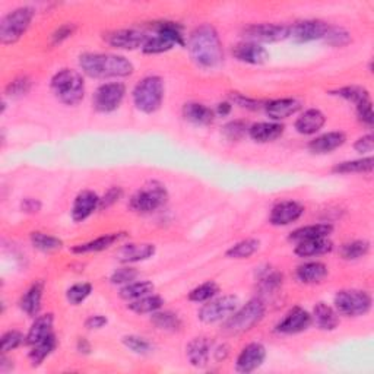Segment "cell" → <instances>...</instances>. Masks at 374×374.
<instances>
[{"mask_svg": "<svg viewBox=\"0 0 374 374\" xmlns=\"http://www.w3.org/2000/svg\"><path fill=\"white\" fill-rule=\"evenodd\" d=\"M187 49L192 60L202 69H215L224 60L223 42L216 29L209 24H203L192 31Z\"/></svg>", "mask_w": 374, "mask_h": 374, "instance_id": "6da1fadb", "label": "cell"}, {"mask_svg": "<svg viewBox=\"0 0 374 374\" xmlns=\"http://www.w3.org/2000/svg\"><path fill=\"white\" fill-rule=\"evenodd\" d=\"M82 72L94 79L127 78L135 72V66L129 59L112 53H84L79 56Z\"/></svg>", "mask_w": 374, "mask_h": 374, "instance_id": "7a4b0ae2", "label": "cell"}, {"mask_svg": "<svg viewBox=\"0 0 374 374\" xmlns=\"http://www.w3.org/2000/svg\"><path fill=\"white\" fill-rule=\"evenodd\" d=\"M50 88L54 97L64 105H78L85 97L84 76L73 69H62L54 73Z\"/></svg>", "mask_w": 374, "mask_h": 374, "instance_id": "3957f363", "label": "cell"}, {"mask_svg": "<svg viewBox=\"0 0 374 374\" xmlns=\"http://www.w3.org/2000/svg\"><path fill=\"white\" fill-rule=\"evenodd\" d=\"M155 34L149 36L142 51L145 54H161L173 50L174 47H183L186 41L183 37V27L177 22L160 21L151 25Z\"/></svg>", "mask_w": 374, "mask_h": 374, "instance_id": "277c9868", "label": "cell"}, {"mask_svg": "<svg viewBox=\"0 0 374 374\" xmlns=\"http://www.w3.org/2000/svg\"><path fill=\"white\" fill-rule=\"evenodd\" d=\"M266 307L260 299H253L246 303L241 309H237L233 314L224 321V332L228 335H241L251 331L265 317Z\"/></svg>", "mask_w": 374, "mask_h": 374, "instance_id": "5b68a950", "label": "cell"}, {"mask_svg": "<svg viewBox=\"0 0 374 374\" xmlns=\"http://www.w3.org/2000/svg\"><path fill=\"white\" fill-rule=\"evenodd\" d=\"M164 92H166V90H164L162 79L160 76L151 75L136 84L134 92H132V98H134V104L139 112L152 114L161 108Z\"/></svg>", "mask_w": 374, "mask_h": 374, "instance_id": "8992f818", "label": "cell"}, {"mask_svg": "<svg viewBox=\"0 0 374 374\" xmlns=\"http://www.w3.org/2000/svg\"><path fill=\"white\" fill-rule=\"evenodd\" d=\"M34 15L36 10L31 6L16 8L12 12L5 15L2 22H0V41H2V44L9 46V44L19 41L28 31Z\"/></svg>", "mask_w": 374, "mask_h": 374, "instance_id": "52a82bcc", "label": "cell"}, {"mask_svg": "<svg viewBox=\"0 0 374 374\" xmlns=\"http://www.w3.org/2000/svg\"><path fill=\"white\" fill-rule=\"evenodd\" d=\"M169 192L160 182H149L130 197L129 206L139 214H152L167 203Z\"/></svg>", "mask_w": 374, "mask_h": 374, "instance_id": "ba28073f", "label": "cell"}, {"mask_svg": "<svg viewBox=\"0 0 374 374\" xmlns=\"http://www.w3.org/2000/svg\"><path fill=\"white\" fill-rule=\"evenodd\" d=\"M335 310L347 317L366 316L371 310V295L361 290H340L335 295Z\"/></svg>", "mask_w": 374, "mask_h": 374, "instance_id": "9c48e42d", "label": "cell"}, {"mask_svg": "<svg viewBox=\"0 0 374 374\" xmlns=\"http://www.w3.org/2000/svg\"><path fill=\"white\" fill-rule=\"evenodd\" d=\"M237 295H223L219 299L206 301L197 312V319L206 325L223 322L238 309Z\"/></svg>", "mask_w": 374, "mask_h": 374, "instance_id": "30bf717a", "label": "cell"}, {"mask_svg": "<svg viewBox=\"0 0 374 374\" xmlns=\"http://www.w3.org/2000/svg\"><path fill=\"white\" fill-rule=\"evenodd\" d=\"M126 97V85L122 82L103 84L92 95V105L98 113H113L122 105Z\"/></svg>", "mask_w": 374, "mask_h": 374, "instance_id": "8fae6325", "label": "cell"}, {"mask_svg": "<svg viewBox=\"0 0 374 374\" xmlns=\"http://www.w3.org/2000/svg\"><path fill=\"white\" fill-rule=\"evenodd\" d=\"M245 38L256 44L279 42L290 38V27L281 24H255L245 29Z\"/></svg>", "mask_w": 374, "mask_h": 374, "instance_id": "7c38bea8", "label": "cell"}, {"mask_svg": "<svg viewBox=\"0 0 374 374\" xmlns=\"http://www.w3.org/2000/svg\"><path fill=\"white\" fill-rule=\"evenodd\" d=\"M149 36L138 29H116L104 36L105 42L119 50H136L145 46Z\"/></svg>", "mask_w": 374, "mask_h": 374, "instance_id": "4fadbf2b", "label": "cell"}, {"mask_svg": "<svg viewBox=\"0 0 374 374\" xmlns=\"http://www.w3.org/2000/svg\"><path fill=\"white\" fill-rule=\"evenodd\" d=\"M313 323L312 314L304 310L303 307H294L287 314L284 316L282 321L275 326V331L282 335H297L307 331Z\"/></svg>", "mask_w": 374, "mask_h": 374, "instance_id": "5bb4252c", "label": "cell"}, {"mask_svg": "<svg viewBox=\"0 0 374 374\" xmlns=\"http://www.w3.org/2000/svg\"><path fill=\"white\" fill-rule=\"evenodd\" d=\"M329 25L321 19H306L290 27V37L297 42H310L323 40Z\"/></svg>", "mask_w": 374, "mask_h": 374, "instance_id": "9a60e30c", "label": "cell"}, {"mask_svg": "<svg viewBox=\"0 0 374 374\" xmlns=\"http://www.w3.org/2000/svg\"><path fill=\"white\" fill-rule=\"evenodd\" d=\"M266 360V348L260 342H251L246 345L237 357L236 370L238 373L249 374L262 367Z\"/></svg>", "mask_w": 374, "mask_h": 374, "instance_id": "2e32d148", "label": "cell"}, {"mask_svg": "<svg viewBox=\"0 0 374 374\" xmlns=\"http://www.w3.org/2000/svg\"><path fill=\"white\" fill-rule=\"evenodd\" d=\"M304 206L295 201H282L275 205L269 215V223L275 227L290 225L303 216Z\"/></svg>", "mask_w": 374, "mask_h": 374, "instance_id": "e0dca14e", "label": "cell"}, {"mask_svg": "<svg viewBox=\"0 0 374 374\" xmlns=\"http://www.w3.org/2000/svg\"><path fill=\"white\" fill-rule=\"evenodd\" d=\"M100 206V197L92 190H82L75 197L72 205V219L75 223H82L90 218Z\"/></svg>", "mask_w": 374, "mask_h": 374, "instance_id": "ac0fdd59", "label": "cell"}, {"mask_svg": "<svg viewBox=\"0 0 374 374\" xmlns=\"http://www.w3.org/2000/svg\"><path fill=\"white\" fill-rule=\"evenodd\" d=\"M233 56L247 64H263L269 60V51L262 44L243 41L233 49Z\"/></svg>", "mask_w": 374, "mask_h": 374, "instance_id": "d6986e66", "label": "cell"}, {"mask_svg": "<svg viewBox=\"0 0 374 374\" xmlns=\"http://www.w3.org/2000/svg\"><path fill=\"white\" fill-rule=\"evenodd\" d=\"M211 349H212V342L209 338H205V336L193 338L186 347V356L193 367L203 369L209 362Z\"/></svg>", "mask_w": 374, "mask_h": 374, "instance_id": "ffe728a7", "label": "cell"}, {"mask_svg": "<svg viewBox=\"0 0 374 374\" xmlns=\"http://www.w3.org/2000/svg\"><path fill=\"white\" fill-rule=\"evenodd\" d=\"M155 246L151 243H140L135 245L130 243L126 246H122L116 253V258L119 262L122 263H136V262H144L151 259L155 255Z\"/></svg>", "mask_w": 374, "mask_h": 374, "instance_id": "44dd1931", "label": "cell"}, {"mask_svg": "<svg viewBox=\"0 0 374 374\" xmlns=\"http://www.w3.org/2000/svg\"><path fill=\"white\" fill-rule=\"evenodd\" d=\"M325 123H326V117L321 110L309 108L306 110L300 117H297L294 127L300 135L309 136V135L317 134V132L325 126Z\"/></svg>", "mask_w": 374, "mask_h": 374, "instance_id": "7402d4cb", "label": "cell"}, {"mask_svg": "<svg viewBox=\"0 0 374 374\" xmlns=\"http://www.w3.org/2000/svg\"><path fill=\"white\" fill-rule=\"evenodd\" d=\"M301 103L295 98H279V100H272L265 104V112L273 122H281V120L288 119L299 113Z\"/></svg>", "mask_w": 374, "mask_h": 374, "instance_id": "603a6c76", "label": "cell"}, {"mask_svg": "<svg viewBox=\"0 0 374 374\" xmlns=\"http://www.w3.org/2000/svg\"><path fill=\"white\" fill-rule=\"evenodd\" d=\"M347 142V135L344 132H327L321 136L310 140L309 151L317 155H325V153H331L332 151L342 147Z\"/></svg>", "mask_w": 374, "mask_h": 374, "instance_id": "cb8c5ba5", "label": "cell"}, {"mask_svg": "<svg viewBox=\"0 0 374 374\" xmlns=\"http://www.w3.org/2000/svg\"><path fill=\"white\" fill-rule=\"evenodd\" d=\"M284 125L279 122H260L249 127V136L258 144H268L284 135Z\"/></svg>", "mask_w": 374, "mask_h": 374, "instance_id": "d4e9b609", "label": "cell"}, {"mask_svg": "<svg viewBox=\"0 0 374 374\" xmlns=\"http://www.w3.org/2000/svg\"><path fill=\"white\" fill-rule=\"evenodd\" d=\"M334 250V243L327 237L304 240L297 243L294 253L299 258H317L331 253Z\"/></svg>", "mask_w": 374, "mask_h": 374, "instance_id": "484cf974", "label": "cell"}, {"mask_svg": "<svg viewBox=\"0 0 374 374\" xmlns=\"http://www.w3.org/2000/svg\"><path fill=\"white\" fill-rule=\"evenodd\" d=\"M313 323L321 331H335L339 326V313L326 303H317L313 309Z\"/></svg>", "mask_w": 374, "mask_h": 374, "instance_id": "4316f807", "label": "cell"}, {"mask_svg": "<svg viewBox=\"0 0 374 374\" xmlns=\"http://www.w3.org/2000/svg\"><path fill=\"white\" fill-rule=\"evenodd\" d=\"M327 266L322 262H307L304 265H300L295 271V277L301 284H321L327 277Z\"/></svg>", "mask_w": 374, "mask_h": 374, "instance_id": "83f0119b", "label": "cell"}, {"mask_svg": "<svg viewBox=\"0 0 374 374\" xmlns=\"http://www.w3.org/2000/svg\"><path fill=\"white\" fill-rule=\"evenodd\" d=\"M126 237V233H112V234H105L98 237L95 240L88 241V243L84 245H78L72 247V253L75 255H86V253H98L107 250L112 246H114L116 243H119L120 240Z\"/></svg>", "mask_w": 374, "mask_h": 374, "instance_id": "f1b7e54d", "label": "cell"}, {"mask_svg": "<svg viewBox=\"0 0 374 374\" xmlns=\"http://www.w3.org/2000/svg\"><path fill=\"white\" fill-rule=\"evenodd\" d=\"M53 325H54V316L51 313L38 316L34 321V323H32L29 327V331L25 336V344L32 347L37 342H40V340H42L44 338L51 335Z\"/></svg>", "mask_w": 374, "mask_h": 374, "instance_id": "f546056e", "label": "cell"}, {"mask_svg": "<svg viewBox=\"0 0 374 374\" xmlns=\"http://www.w3.org/2000/svg\"><path fill=\"white\" fill-rule=\"evenodd\" d=\"M183 117L193 125L206 126L214 122L215 112L201 103H187L183 105Z\"/></svg>", "mask_w": 374, "mask_h": 374, "instance_id": "4dcf8cb0", "label": "cell"}, {"mask_svg": "<svg viewBox=\"0 0 374 374\" xmlns=\"http://www.w3.org/2000/svg\"><path fill=\"white\" fill-rule=\"evenodd\" d=\"M334 233V225L322 223V224H313V225H306L294 229L290 234V240L294 243H300L304 240H313V238H325L329 237Z\"/></svg>", "mask_w": 374, "mask_h": 374, "instance_id": "1f68e13d", "label": "cell"}, {"mask_svg": "<svg viewBox=\"0 0 374 374\" xmlns=\"http://www.w3.org/2000/svg\"><path fill=\"white\" fill-rule=\"evenodd\" d=\"M42 291H44L42 282L32 284L31 287L27 290V292L24 295H22V299L19 301V306H21L22 312H25L31 317L38 316V313L41 310Z\"/></svg>", "mask_w": 374, "mask_h": 374, "instance_id": "d6a6232c", "label": "cell"}, {"mask_svg": "<svg viewBox=\"0 0 374 374\" xmlns=\"http://www.w3.org/2000/svg\"><path fill=\"white\" fill-rule=\"evenodd\" d=\"M56 347H58V339H56V335H54V334L49 335L47 338H44L36 345H32L29 354H28L29 361H31V366L32 367H38L40 364H42L44 360L53 354V351L56 349Z\"/></svg>", "mask_w": 374, "mask_h": 374, "instance_id": "836d02e7", "label": "cell"}, {"mask_svg": "<svg viewBox=\"0 0 374 374\" xmlns=\"http://www.w3.org/2000/svg\"><path fill=\"white\" fill-rule=\"evenodd\" d=\"M164 306V299L157 294H148L138 300L129 301L127 309L136 314H152L158 312Z\"/></svg>", "mask_w": 374, "mask_h": 374, "instance_id": "e575fe53", "label": "cell"}, {"mask_svg": "<svg viewBox=\"0 0 374 374\" xmlns=\"http://www.w3.org/2000/svg\"><path fill=\"white\" fill-rule=\"evenodd\" d=\"M153 290H155V285H153L151 281H135V282H129L123 285L119 291V295L120 299H123L126 301H134L140 299V297L152 294Z\"/></svg>", "mask_w": 374, "mask_h": 374, "instance_id": "d590c367", "label": "cell"}, {"mask_svg": "<svg viewBox=\"0 0 374 374\" xmlns=\"http://www.w3.org/2000/svg\"><path fill=\"white\" fill-rule=\"evenodd\" d=\"M151 322L160 331H166V332H179L183 323L182 319L173 313V312H155L151 316Z\"/></svg>", "mask_w": 374, "mask_h": 374, "instance_id": "8d00e7d4", "label": "cell"}, {"mask_svg": "<svg viewBox=\"0 0 374 374\" xmlns=\"http://www.w3.org/2000/svg\"><path fill=\"white\" fill-rule=\"evenodd\" d=\"M374 167V160L373 157H366L360 160L353 161H344L339 162L332 169L336 174H360V173H371Z\"/></svg>", "mask_w": 374, "mask_h": 374, "instance_id": "74e56055", "label": "cell"}, {"mask_svg": "<svg viewBox=\"0 0 374 374\" xmlns=\"http://www.w3.org/2000/svg\"><path fill=\"white\" fill-rule=\"evenodd\" d=\"M260 247V241L256 238H246L241 240L234 246H231L227 251L225 256L229 259H249L251 258Z\"/></svg>", "mask_w": 374, "mask_h": 374, "instance_id": "f35d334b", "label": "cell"}, {"mask_svg": "<svg viewBox=\"0 0 374 374\" xmlns=\"http://www.w3.org/2000/svg\"><path fill=\"white\" fill-rule=\"evenodd\" d=\"M370 243L367 240H353L344 243L339 249V255L345 260H357L369 255Z\"/></svg>", "mask_w": 374, "mask_h": 374, "instance_id": "ab89813d", "label": "cell"}, {"mask_svg": "<svg viewBox=\"0 0 374 374\" xmlns=\"http://www.w3.org/2000/svg\"><path fill=\"white\" fill-rule=\"evenodd\" d=\"M31 243L37 250L44 253H53L63 247V241L59 237L40 233V231H36V233L31 234Z\"/></svg>", "mask_w": 374, "mask_h": 374, "instance_id": "60d3db41", "label": "cell"}, {"mask_svg": "<svg viewBox=\"0 0 374 374\" xmlns=\"http://www.w3.org/2000/svg\"><path fill=\"white\" fill-rule=\"evenodd\" d=\"M332 95L344 98V100L353 103V104H358L364 100H369L370 98V92L366 90V88L358 86V85H349V86H344L339 88V90L331 91Z\"/></svg>", "mask_w": 374, "mask_h": 374, "instance_id": "b9f144b4", "label": "cell"}, {"mask_svg": "<svg viewBox=\"0 0 374 374\" xmlns=\"http://www.w3.org/2000/svg\"><path fill=\"white\" fill-rule=\"evenodd\" d=\"M282 282H284L282 273L277 272V271H272L271 268H268L266 271H263L259 275L260 290L265 291L266 294L278 291L282 287Z\"/></svg>", "mask_w": 374, "mask_h": 374, "instance_id": "7bdbcfd3", "label": "cell"}, {"mask_svg": "<svg viewBox=\"0 0 374 374\" xmlns=\"http://www.w3.org/2000/svg\"><path fill=\"white\" fill-rule=\"evenodd\" d=\"M218 292H219L218 284L214 281H208L189 292V300L193 303H206L209 300H212Z\"/></svg>", "mask_w": 374, "mask_h": 374, "instance_id": "ee69618b", "label": "cell"}, {"mask_svg": "<svg viewBox=\"0 0 374 374\" xmlns=\"http://www.w3.org/2000/svg\"><path fill=\"white\" fill-rule=\"evenodd\" d=\"M122 342L126 348H129L132 353L139 356H148L152 353L153 345L149 342L147 338H142L138 335H126L123 336Z\"/></svg>", "mask_w": 374, "mask_h": 374, "instance_id": "f6af8a7d", "label": "cell"}, {"mask_svg": "<svg viewBox=\"0 0 374 374\" xmlns=\"http://www.w3.org/2000/svg\"><path fill=\"white\" fill-rule=\"evenodd\" d=\"M92 292V285L90 282H78L66 291V299L72 306L82 304Z\"/></svg>", "mask_w": 374, "mask_h": 374, "instance_id": "bcb514c9", "label": "cell"}, {"mask_svg": "<svg viewBox=\"0 0 374 374\" xmlns=\"http://www.w3.org/2000/svg\"><path fill=\"white\" fill-rule=\"evenodd\" d=\"M323 40L332 47H344V46H348L353 38H351V34L347 29L340 28V27L329 25Z\"/></svg>", "mask_w": 374, "mask_h": 374, "instance_id": "7dc6e473", "label": "cell"}, {"mask_svg": "<svg viewBox=\"0 0 374 374\" xmlns=\"http://www.w3.org/2000/svg\"><path fill=\"white\" fill-rule=\"evenodd\" d=\"M31 85H32V82L29 78H27V76H19V78L14 79L6 86L5 92L8 97H14V98L24 97L29 92Z\"/></svg>", "mask_w": 374, "mask_h": 374, "instance_id": "c3c4849f", "label": "cell"}, {"mask_svg": "<svg viewBox=\"0 0 374 374\" xmlns=\"http://www.w3.org/2000/svg\"><path fill=\"white\" fill-rule=\"evenodd\" d=\"M25 342V336L19 331H8L2 336V354H8Z\"/></svg>", "mask_w": 374, "mask_h": 374, "instance_id": "681fc988", "label": "cell"}, {"mask_svg": "<svg viewBox=\"0 0 374 374\" xmlns=\"http://www.w3.org/2000/svg\"><path fill=\"white\" fill-rule=\"evenodd\" d=\"M139 272L135 268H120L113 272L112 277H110V282L113 285H126L129 282H134L138 278Z\"/></svg>", "mask_w": 374, "mask_h": 374, "instance_id": "f907efd6", "label": "cell"}, {"mask_svg": "<svg viewBox=\"0 0 374 374\" xmlns=\"http://www.w3.org/2000/svg\"><path fill=\"white\" fill-rule=\"evenodd\" d=\"M246 132H249V127L241 120H234V122L224 126V134L229 140H240L246 135Z\"/></svg>", "mask_w": 374, "mask_h": 374, "instance_id": "816d5d0a", "label": "cell"}, {"mask_svg": "<svg viewBox=\"0 0 374 374\" xmlns=\"http://www.w3.org/2000/svg\"><path fill=\"white\" fill-rule=\"evenodd\" d=\"M122 196H123L122 187H110V189L105 192V195L100 197V206H98V209H101V211L108 209L110 206L117 203Z\"/></svg>", "mask_w": 374, "mask_h": 374, "instance_id": "f5cc1de1", "label": "cell"}, {"mask_svg": "<svg viewBox=\"0 0 374 374\" xmlns=\"http://www.w3.org/2000/svg\"><path fill=\"white\" fill-rule=\"evenodd\" d=\"M357 116L362 123L367 126L374 125V116H373V105H371V98L364 100L357 104Z\"/></svg>", "mask_w": 374, "mask_h": 374, "instance_id": "db71d44e", "label": "cell"}, {"mask_svg": "<svg viewBox=\"0 0 374 374\" xmlns=\"http://www.w3.org/2000/svg\"><path fill=\"white\" fill-rule=\"evenodd\" d=\"M75 31H76V25H73V24H63V25H60L51 34V44H53V46H58V44H62L63 41L71 38L73 36Z\"/></svg>", "mask_w": 374, "mask_h": 374, "instance_id": "11a10c76", "label": "cell"}, {"mask_svg": "<svg viewBox=\"0 0 374 374\" xmlns=\"http://www.w3.org/2000/svg\"><path fill=\"white\" fill-rule=\"evenodd\" d=\"M231 100H233V103L240 105L241 108H247V110H251V112H256V110H259L262 107L260 101L253 100V98H249L240 92L231 94Z\"/></svg>", "mask_w": 374, "mask_h": 374, "instance_id": "9f6ffc18", "label": "cell"}, {"mask_svg": "<svg viewBox=\"0 0 374 374\" xmlns=\"http://www.w3.org/2000/svg\"><path fill=\"white\" fill-rule=\"evenodd\" d=\"M354 149L360 153H371L374 149V136L369 134L358 138L354 144Z\"/></svg>", "mask_w": 374, "mask_h": 374, "instance_id": "6f0895ef", "label": "cell"}, {"mask_svg": "<svg viewBox=\"0 0 374 374\" xmlns=\"http://www.w3.org/2000/svg\"><path fill=\"white\" fill-rule=\"evenodd\" d=\"M108 323V319L103 314H94L90 316L85 321V327L90 329V331H98V329H103Z\"/></svg>", "mask_w": 374, "mask_h": 374, "instance_id": "680465c9", "label": "cell"}, {"mask_svg": "<svg viewBox=\"0 0 374 374\" xmlns=\"http://www.w3.org/2000/svg\"><path fill=\"white\" fill-rule=\"evenodd\" d=\"M41 202L38 199H34V197H25L24 201L21 202V209L22 212L25 214H38L41 211Z\"/></svg>", "mask_w": 374, "mask_h": 374, "instance_id": "91938a15", "label": "cell"}, {"mask_svg": "<svg viewBox=\"0 0 374 374\" xmlns=\"http://www.w3.org/2000/svg\"><path fill=\"white\" fill-rule=\"evenodd\" d=\"M76 349L79 351L81 354H91V344L90 340L85 339V338H79L78 342H76Z\"/></svg>", "mask_w": 374, "mask_h": 374, "instance_id": "94428289", "label": "cell"}, {"mask_svg": "<svg viewBox=\"0 0 374 374\" xmlns=\"http://www.w3.org/2000/svg\"><path fill=\"white\" fill-rule=\"evenodd\" d=\"M229 354V347L223 344V345H219L215 351H214V357L216 361H224Z\"/></svg>", "mask_w": 374, "mask_h": 374, "instance_id": "6125c7cd", "label": "cell"}, {"mask_svg": "<svg viewBox=\"0 0 374 374\" xmlns=\"http://www.w3.org/2000/svg\"><path fill=\"white\" fill-rule=\"evenodd\" d=\"M231 110H233V104L231 103H219L216 105V110H215V114L221 116V117H225L231 113Z\"/></svg>", "mask_w": 374, "mask_h": 374, "instance_id": "be15d7a7", "label": "cell"}, {"mask_svg": "<svg viewBox=\"0 0 374 374\" xmlns=\"http://www.w3.org/2000/svg\"><path fill=\"white\" fill-rule=\"evenodd\" d=\"M14 370V361H10L6 358V354H2V360H0V371H10Z\"/></svg>", "mask_w": 374, "mask_h": 374, "instance_id": "e7e4bbea", "label": "cell"}]
</instances>
